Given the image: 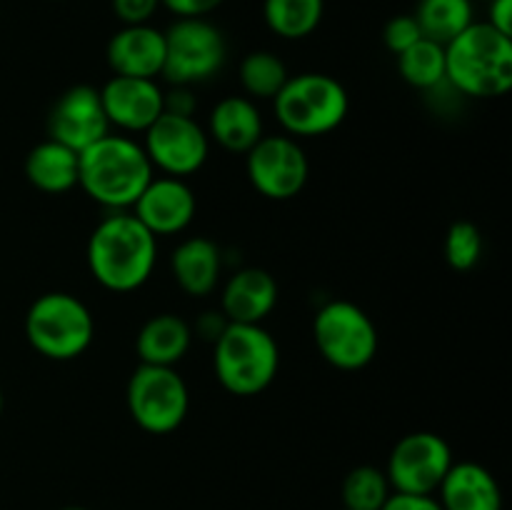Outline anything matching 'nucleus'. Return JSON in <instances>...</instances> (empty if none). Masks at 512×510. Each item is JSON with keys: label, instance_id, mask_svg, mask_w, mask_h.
I'll return each instance as SVG.
<instances>
[{"label": "nucleus", "instance_id": "nucleus-1", "mask_svg": "<svg viewBox=\"0 0 512 510\" xmlns=\"http://www.w3.org/2000/svg\"><path fill=\"white\" fill-rule=\"evenodd\" d=\"M158 260V238L128 210H113L88 240L93 278L113 293H130L148 283Z\"/></svg>", "mask_w": 512, "mask_h": 510}, {"label": "nucleus", "instance_id": "nucleus-2", "mask_svg": "<svg viewBox=\"0 0 512 510\" xmlns=\"http://www.w3.org/2000/svg\"><path fill=\"white\" fill-rule=\"evenodd\" d=\"M153 180L143 145L125 135H103L78 153V185L103 208L128 210Z\"/></svg>", "mask_w": 512, "mask_h": 510}, {"label": "nucleus", "instance_id": "nucleus-3", "mask_svg": "<svg viewBox=\"0 0 512 510\" xmlns=\"http://www.w3.org/2000/svg\"><path fill=\"white\" fill-rule=\"evenodd\" d=\"M445 83L470 98H500L512 85V38L473 23L445 45Z\"/></svg>", "mask_w": 512, "mask_h": 510}, {"label": "nucleus", "instance_id": "nucleus-4", "mask_svg": "<svg viewBox=\"0 0 512 510\" xmlns=\"http://www.w3.org/2000/svg\"><path fill=\"white\" fill-rule=\"evenodd\" d=\"M213 345L215 375L228 393L258 395L278 375V343L263 325L228 323Z\"/></svg>", "mask_w": 512, "mask_h": 510}, {"label": "nucleus", "instance_id": "nucleus-5", "mask_svg": "<svg viewBox=\"0 0 512 510\" xmlns=\"http://www.w3.org/2000/svg\"><path fill=\"white\" fill-rule=\"evenodd\" d=\"M25 338L43 358L75 360L93 343V315L80 298L53 290L40 295L28 308Z\"/></svg>", "mask_w": 512, "mask_h": 510}, {"label": "nucleus", "instance_id": "nucleus-6", "mask_svg": "<svg viewBox=\"0 0 512 510\" xmlns=\"http://www.w3.org/2000/svg\"><path fill=\"white\" fill-rule=\"evenodd\" d=\"M273 103L278 123L300 138L330 133L343 123L350 108L343 85L325 73L290 75Z\"/></svg>", "mask_w": 512, "mask_h": 510}, {"label": "nucleus", "instance_id": "nucleus-7", "mask_svg": "<svg viewBox=\"0 0 512 510\" xmlns=\"http://www.w3.org/2000/svg\"><path fill=\"white\" fill-rule=\"evenodd\" d=\"M228 45L218 25L205 18H178L165 30L163 78L188 88L205 83L223 70Z\"/></svg>", "mask_w": 512, "mask_h": 510}, {"label": "nucleus", "instance_id": "nucleus-8", "mask_svg": "<svg viewBox=\"0 0 512 510\" xmlns=\"http://www.w3.org/2000/svg\"><path fill=\"white\" fill-rule=\"evenodd\" d=\"M313 338L320 355L333 368L360 370L378 353V328L360 305L330 300L313 320Z\"/></svg>", "mask_w": 512, "mask_h": 510}, {"label": "nucleus", "instance_id": "nucleus-9", "mask_svg": "<svg viewBox=\"0 0 512 510\" xmlns=\"http://www.w3.org/2000/svg\"><path fill=\"white\" fill-rule=\"evenodd\" d=\"M125 398L135 423L153 435L178 430L190 408L188 385L178 370L168 365L140 363L130 375Z\"/></svg>", "mask_w": 512, "mask_h": 510}, {"label": "nucleus", "instance_id": "nucleus-10", "mask_svg": "<svg viewBox=\"0 0 512 510\" xmlns=\"http://www.w3.org/2000/svg\"><path fill=\"white\" fill-rule=\"evenodd\" d=\"M453 463V450L448 440L440 438L438 433L420 430L395 443L385 475H388L390 488L398 493L433 495Z\"/></svg>", "mask_w": 512, "mask_h": 510}, {"label": "nucleus", "instance_id": "nucleus-11", "mask_svg": "<svg viewBox=\"0 0 512 510\" xmlns=\"http://www.w3.org/2000/svg\"><path fill=\"white\" fill-rule=\"evenodd\" d=\"M143 150L150 165L165 175L185 178L198 173L210 153V135L193 120V115H175L165 110L145 130Z\"/></svg>", "mask_w": 512, "mask_h": 510}, {"label": "nucleus", "instance_id": "nucleus-12", "mask_svg": "<svg viewBox=\"0 0 512 510\" xmlns=\"http://www.w3.org/2000/svg\"><path fill=\"white\" fill-rule=\"evenodd\" d=\"M245 155L250 183L265 198L290 200L308 183V155L288 135H263Z\"/></svg>", "mask_w": 512, "mask_h": 510}, {"label": "nucleus", "instance_id": "nucleus-13", "mask_svg": "<svg viewBox=\"0 0 512 510\" xmlns=\"http://www.w3.org/2000/svg\"><path fill=\"white\" fill-rule=\"evenodd\" d=\"M110 133V120L105 115L100 90L93 85H73L53 103L48 115L50 140L68 145L80 153L95 140Z\"/></svg>", "mask_w": 512, "mask_h": 510}, {"label": "nucleus", "instance_id": "nucleus-14", "mask_svg": "<svg viewBox=\"0 0 512 510\" xmlns=\"http://www.w3.org/2000/svg\"><path fill=\"white\" fill-rule=\"evenodd\" d=\"M100 100L110 125L130 133H145L165 113V93L150 78L113 75L100 88Z\"/></svg>", "mask_w": 512, "mask_h": 510}, {"label": "nucleus", "instance_id": "nucleus-15", "mask_svg": "<svg viewBox=\"0 0 512 510\" xmlns=\"http://www.w3.org/2000/svg\"><path fill=\"white\" fill-rule=\"evenodd\" d=\"M195 193L183 178H153L133 203V215L158 238V235L183 233L195 218Z\"/></svg>", "mask_w": 512, "mask_h": 510}, {"label": "nucleus", "instance_id": "nucleus-16", "mask_svg": "<svg viewBox=\"0 0 512 510\" xmlns=\"http://www.w3.org/2000/svg\"><path fill=\"white\" fill-rule=\"evenodd\" d=\"M108 65L115 75L125 78H150L163 73L165 33L153 25H123L110 38Z\"/></svg>", "mask_w": 512, "mask_h": 510}, {"label": "nucleus", "instance_id": "nucleus-17", "mask_svg": "<svg viewBox=\"0 0 512 510\" xmlns=\"http://www.w3.org/2000/svg\"><path fill=\"white\" fill-rule=\"evenodd\" d=\"M278 303V283L263 268H243L228 280L220 313L228 323L260 325Z\"/></svg>", "mask_w": 512, "mask_h": 510}, {"label": "nucleus", "instance_id": "nucleus-18", "mask_svg": "<svg viewBox=\"0 0 512 510\" xmlns=\"http://www.w3.org/2000/svg\"><path fill=\"white\" fill-rule=\"evenodd\" d=\"M435 493L443 510H503L498 480L480 463H453Z\"/></svg>", "mask_w": 512, "mask_h": 510}, {"label": "nucleus", "instance_id": "nucleus-19", "mask_svg": "<svg viewBox=\"0 0 512 510\" xmlns=\"http://www.w3.org/2000/svg\"><path fill=\"white\" fill-rule=\"evenodd\" d=\"M210 135L230 153H248L263 138V118L258 105L243 95L223 98L210 113Z\"/></svg>", "mask_w": 512, "mask_h": 510}, {"label": "nucleus", "instance_id": "nucleus-20", "mask_svg": "<svg viewBox=\"0 0 512 510\" xmlns=\"http://www.w3.org/2000/svg\"><path fill=\"white\" fill-rule=\"evenodd\" d=\"M170 268H173V278L183 293L193 295V298H205L218 285L223 258L213 240L188 238L175 248Z\"/></svg>", "mask_w": 512, "mask_h": 510}, {"label": "nucleus", "instance_id": "nucleus-21", "mask_svg": "<svg viewBox=\"0 0 512 510\" xmlns=\"http://www.w3.org/2000/svg\"><path fill=\"white\" fill-rule=\"evenodd\" d=\"M190 343H193V330H190V325L180 315L160 313L153 315L140 328L138 340H135V350L140 355V363L175 368V363L185 358Z\"/></svg>", "mask_w": 512, "mask_h": 510}, {"label": "nucleus", "instance_id": "nucleus-22", "mask_svg": "<svg viewBox=\"0 0 512 510\" xmlns=\"http://www.w3.org/2000/svg\"><path fill=\"white\" fill-rule=\"evenodd\" d=\"M25 178L43 193H68L78 185V153L48 138L35 145L25 158Z\"/></svg>", "mask_w": 512, "mask_h": 510}, {"label": "nucleus", "instance_id": "nucleus-23", "mask_svg": "<svg viewBox=\"0 0 512 510\" xmlns=\"http://www.w3.org/2000/svg\"><path fill=\"white\" fill-rule=\"evenodd\" d=\"M413 18L423 38L448 45L468 25H473V3L470 0H420Z\"/></svg>", "mask_w": 512, "mask_h": 510}, {"label": "nucleus", "instance_id": "nucleus-24", "mask_svg": "<svg viewBox=\"0 0 512 510\" xmlns=\"http://www.w3.org/2000/svg\"><path fill=\"white\" fill-rule=\"evenodd\" d=\"M325 13V0H263L265 25L285 40L315 33Z\"/></svg>", "mask_w": 512, "mask_h": 510}, {"label": "nucleus", "instance_id": "nucleus-25", "mask_svg": "<svg viewBox=\"0 0 512 510\" xmlns=\"http://www.w3.org/2000/svg\"><path fill=\"white\" fill-rule=\"evenodd\" d=\"M398 70L413 88L430 90L445 83V45L420 38L398 55Z\"/></svg>", "mask_w": 512, "mask_h": 510}, {"label": "nucleus", "instance_id": "nucleus-26", "mask_svg": "<svg viewBox=\"0 0 512 510\" xmlns=\"http://www.w3.org/2000/svg\"><path fill=\"white\" fill-rule=\"evenodd\" d=\"M290 73L283 60L270 50H253L240 63V83L253 98L275 100V95L288 83Z\"/></svg>", "mask_w": 512, "mask_h": 510}, {"label": "nucleus", "instance_id": "nucleus-27", "mask_svg": "<svg viewBox=\"0 0 512 510\" xmlns=\"http://www.w3.org/2000/svg\"><path fill=\"white\" fill-rule=\"evenodd\" d=\"M393 493L385 470L373 465H358L343 480L345 510H380L388 495Z\"/></svg>", "mask_w": 512, "mask_h": 510}, {"label": "nucleus", "instance_id": "nucleus-28", "mask_svg": "<svg viewBox=\"0 0 512 510\" xmlns=\"http://www.w3.org/2000/svg\"><path fill=\"white\" fill-rule=\"evenodd\" d=\"M443 253L450 268L460 270V273L473 270L483 255V235H480L478 225L470 223V220H458V223L450 225Z\"/></svg>", "mask_w": 512, "mask_h": 510}, {"label": "nucleus", "instance_id": "nucleus-29", "mask_svg": "<svg viewBox=\"0 0 512 510\" xmlns=\"http://www.w3.org/2000/svg\"><path fill=\"white\" fill-rule=\"evenodd\" d=\"M420 38H423V33H420L418 20H415L413 15H395L393 20L385 23L383 43L390 53L400 55L403 50H408L410 45L418 43Z\"/></svg>", "mask_w": 512, "mask_h": 510}, {"label": "nucleus", "instance_id": "nucleus-30", "mask_svg": "<svg viewBox=\"0 0 512 510\" xmlns=\"http://www.w3.org/2000/svg\"><path fill=\"white\" fill-rule=\"evenodd\" d=\"M160 8V0H113V13L123 25H145Z\"/></svg>", "mask_w": 512, "mask_h": 510}, {"label": "nucleus", "instance_id": "nucleus-31", "mask_svg": "<svg viewBox=\"0 0 512 510\" xmlns=\"http://www.w3.org/2000/svg\"><path fill=\"white\" fill-rule=\"evenodd\" d=\"M380 510H443V505L435 495L398 493V490H393Z\"/></svg>", "mask_w": 512, "mask_h": 510}, {"label": "nucleus", "instance_id": "nucleus-32", "mask_svg": "<svg viewBox=\"0 0 512 510\" xmlns=\"http://www.w3.org/2000/svg\"><path fill=\"white\" fill-rule=\"evenodd\" d=\"M160 5L178 18H205L208 13L218 10L223 0H160Z\"/></svg>", "mask_w": 512, "mask_h": 510}, {"label": "nucleus", "instance_id": "nucleus-33", "mask_svg": "<svg viewBox=\"0 0 512 510\" xmlns=\"http://www.w3.org/2000/svg\"><path fill=\"white\" fill-rule=\"evenodd\" d=\"M225 328H228V318L223 313H213V310L200 315V320L195 323V333L203 340H210V343H215L223 335Z\"/></svg>", "mask_w": 512, "mask_h": 510}, {"label": "nucleus", "instance_id": "nucleus-34", "mask_svg": "<svg viewBox=\"0 0 512 510\" xmlns=\"http://www.w3.org/2000/svg\"><path fill=\"white\" fill-rule=\"evenodd\" d=\"M488 23L503 35L512 38V0H493L488 10Z\"/></svg>", "mask_w": 512, "mask_h": 510}, {"label": "nucleus", "instance_id": "nucleus-35", "mask_svg": "<svg viewBox=\"0 0 512 510\" xmlns=\"http://www.w3.org/2000/svg\"><path fill=\"white\" fill-rule=\"evenodd\" d=\"M63 510H88V508H80V505H68V508H63Z\"/></svg>", "mask_w": 512, "mask_h": 510}, {"label": "nucleus", "instance_id": "nucleus-36", "mask_svg": "<svg viewBox=\"0 0 512 510\" xmlns=\"http://www.w3.org/2000/svg\"><path fill=\"white\" fill-rule=\"evenodd\" d=\"M0 413H3V393H0Z\"/></svg>", "mask_w": 512, "mask_h": 510}, {"label": "nucleus", "instance_id": "nucleus-37", "mask_svg": "<svg viewBox=\"0 0 512 510\" xmlns=\"http://www.w3.org/2000/svg\"><path fill=\"white\" fill-rule=\"evenodd\" d=\"M343 510H345V508H343Z\"/></svg>", "mask_w": 512, "mask_h": 510}]
</instances>
